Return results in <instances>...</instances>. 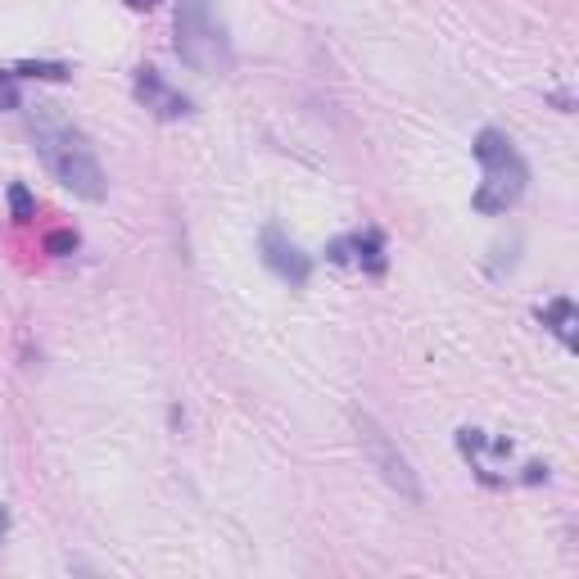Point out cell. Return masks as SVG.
I'll use <instances>...</instances> for the list:
<instances>
[{"instance_id": "cell-12", "label": "cell", "mask_w": 579, "mask_h": 579, "mask_svg": "<svg viewBox=\"0 0 579 579\" xmlns=\"http://www.w3.org/2000/svg\"><path fill=\"white\" fill-rule=\"evenodd\" d=\"M127 5H132V10H154L159 0H127Z\"/></svg>"}, {"instance_id": "cell-7", "label": "cell", "mask_w": 579, "mask_h": 579, "mask_svg": "<svg viewBox=\"0 0 579 579\" xmlns=\"http://www.w3.org/2000/svg\"><path fill=\"white\" fill-rule=\"evenodd\" d=\"M539 317L561 344H575V304H570V299H552Z\"/></svg>"}, {"instance_id": "cell-2", "label": "cell", "mask_w": 579, "mask_h": 579, "mask_svg": "<svg viewBox=\"0 0 579 579\" xmlns=\"http://www.w3.org/2000/svg\"><path fill=\"white\" fill-rule=\"evenodd\" d=\"M177 59L204 77H227L236 68L227 23L213 0H177Z\"/></svg>"}, {"instance_id": "cell-11", "label": "cell", "mask_w": 579, "mask_h": 579, "mask_svg": "<svg viewBox=\"0 0 579 579\" xmlns=\"http://www.w3.org/2000/svg\"><path fill=\"white\" fill-rule=\"evenodd\" d=\"M68 245H77V236H68V231H64V236L50 240V249H68Z\"/></svg>"}, {"instance_id": "cell-13", "label": "cell", "mask_w": 579, "mask_h": 579, "mask_svg": "<svg viewBox=\"0 0 579 579\" xmlns=\"http://www.w3.org/2000/svg\"><path fill=\"white\" fill-rule=\"evenodd\" d=\"M5 525H10V512H5V503H0V534H5Z\"/></svg>"}, {"instance_id": "cell-10", "label": "cell", "mask_w": 579, "mask_h": 579, "mask_svg": "<svg viewBox=\"0 0 579 579\" xmlns=\"http://www.w3.org/2000/svg\"><path fill=\"white\" fill-rule=\"evenodd\" d=\"M10 213H14V222L37 218V200H32V190L23 186V181H14V186H10Z\"/></svg>"}, {"instance_id": "cell-3", "label": "cell", "mask_w": 579, "mask_h": 579, "mask_svg": "<svg viewBox=\"0 0 579 579\" xmlns=\"http://www.w3.org/2000/svg\"><path fill=\"white\" fill-rule=\"evenodd\" d=\"M475 159H480V168H485V186L475 190V209L480 213H507L516 200H521L525 181H530V172H525L516 145L507 141L498 127H485V132L475 136Z\"/></svg>"}, {"instance_id": "cell-1", "label": "cell", "mask_w": 579, "mask_h": 579, "mask_svg": "<svg viewBox=\"0 0 579 579\" xmlns=\"http://www.w3.org/2000/svg\"><path fill=\"white\" fill-rule=\"evenodd\" d=\"M28 132H32V145H37L41 163L50 168V177H55L59 186L82 195V200H91V204L105 200L109 195L105 168L95 159L91 141H86L73 123H64V118L50 114V109H37V114L28 118Z\"/></svg>"}, {"instance_id": "cell-6", "label": "cell", "mask_w": 579, "mask_h": 579, "mask_svg": "<svg viewBox=\"0 0 579 579\" xmlns=\"http://www.w3.org/2000/svg\"><path fill=\"white\" fill-rule=\"evenodd\" d=\"M132 91L154 118H163V123H177V118L190 114V100L177 91V86H168V77H163L159 68H136Z\"/></svg>"}, {"instance_id": "cell-8", "label": "cell", "mask_w": 579, "mask_h": 579, "mask_svg": "<svg viewBox=\"0 0 579 579\" xmlns=\"http://www.w3.org/2000/svg\"><path fill=\"white\" fill-rule=\"evenodd\" d=\"M10 77H37V82H68L73 68L68 64H50V59H23L10 68Z\"/></svg>"}, {"instance_id": "cell-4", "label": "cell", "mask_w": 579, "mask_h": 579, "mask_svg": "<svg viewBox=\"0 0 579 579\" xmlns=\"http://www.w3.org/2000/svg\"><path fill=\"white\" fill-rule=\"evenodd\" d=\"M349 417H353V430H358L362 453H367V462L380 471V480H385V485H390L399 498H408V503H421L417 471H412V462L399 453V444L385 435V426H380L371 412H362V408H353Z\"/></svg>"}, {"instance_id": "cell-5", "label": "cell", "mask_w": 579, "mask_h": 579, "mask_svg": "<svg viewBox=\"0 0 579 579\" xmlns=\"http://www.w3.org/2000/svg\"><path fill=\"white\" fill-rule=\"evenodd\" d=\"M258 245H263V263L272 267V272L281 276V281L308 285V276H313V258H308L304 249L295 245V240L285 236V231L276 227V222H267V227H263V240H258Z\"/></svg>"}, {"instance_id": "cell-9", "label": "cell", "mask_w": 579, "mask_h": 579, "mask_svg": "<svg viewBox=\"0 0 579 579\" xmlns=\"http://www.w3.org/2000/svg\"><path fill=\"white\" fill-rule=\"evenodd\" d=\"M349 249H358V263L367 272H385V245H380L376 231H362V236H349Z\"/></svg>"}]
</instances>
